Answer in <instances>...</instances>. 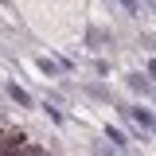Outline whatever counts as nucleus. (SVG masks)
Masks as SVG:
<instances>
[{
	"mask_svg": "<svg viewBox=\"0 0 156 156\" xmlns=\"http://www.w3.org/2000/svg\"><path fill=\"white\" fill-rule=\"evenodd\" d=\"M4 90H8V98H12V101H16L20 109H31V94H27V90H23V86H16V82H8V86H4Z\"/></svg>",
	"mask_w": 156,
	"mask_h": 156,
	"instance_id": "1",
	"label": "nucleus"
},
{
	"mask_svg": "<svg viewBox=\"0 0 156 156\" xmlns=\"http://www.w3.org/2000/svg\"><path fill=\"white\" fill-rule=\"evenodd\" d=\"M125 82H129V90H133V94H148V90H152V82H148V74H129Z\"/></svg>",
	"mask_w": 156,
	"mask_h": 156,
	"instance_id": "2",
	"label": "nucleus"
},
{
	"mask_svg": "<svg viewBox=\"0 0 156 156\" xmlns=\"http://www.w3.org/2000/svg\"><path fill=\"white\" fill-rule=\"evenodd\" d=\"M129 117H133V121H136V125H140V129H144V133L152 129V113H148L144 105H133V109H129Z\"/></svg>",
	"mask_w": 156,
	"mask_h": 156,
	"instance_id": "3",
	"label": "nucleus"
},
{
	"mask_svg": "<svg viewBox=\"0 0 156 156\" xmlns=\"http://www.w3.org/2000/svg\"><path fill=\"white\" fill-rule=\"evenodd\" d=\"M86 43H90V47H98V43H109V47H113V35L101 31V27H90V31H86Z\"/></svg>",
	"mask_w": 156,
	"mask_h": 156,
	"instance_id": "4",
	"label": "nucleus"
},
{
	"mask_svg": "<svg viewBox=\"0 0 156 156\" xmlns=\"http://www.w3.org/2000/svg\"><path fill=\"white\" fill-rule=\"evenodd\" d=\"M35 66H39V74H47V78H58V62H51L47 55H39V58H35Z\"/></svg>",
	"mask_w": 156,
	"mask_h": 156,
	"instance_id": "5",
	"label": "nucleus"
},
{
	"mask_svg": "<svg viewBox=\"0 0 156 156\" xmlns=\"http://www.w3.org/2000/svg\"><path fill=\"white\" fill-rule=\"evenodd\" d=\"M105 136H109V144H113V148H129L125 133H121V129H113V125H105Z\"/></svg>",
	"mask_w": 156,
	"mask_h": 156,
	"instance_id": "6",
	"label": "nucleus"
},
{
	"mask_svg": "<svg viewBox=\"0 0 156 156\" xmlns=\"http://www.w3.org/2000/svg\"><path fill=\"white\" fill-rule=\"evenodd\" d=\"M20 136H12V133H4V129H0V156H8L12 152V144H16Z\"/></svg>",
	"mask_w": 156,
	"mask_h": 156,
	"instance_id": "7",
	"label": "nucleus"
},
{
	"mask_svg": "<svg viewBox=\"0 0 156 156\" xmlns=\"http://www.w3.org/2000/svg\"><path fill=\"white\" fill-rule=\"evenodd\" d=\"M86 94H94V98H109V90H105V86H98V82H86Z\"/></svg>",
	"mask_w": 156,
	"mask_h": 156,
	"instance_id": "8",
	"label": "nucleus"
},
{
	"mask_svg": "<svg viewBox=\"0 0 156 156\" xmlns=\"http://www.w3.org/2000/svg\"><path fill=\"white\" fill-rule=\"evenodd\" d=\"M121 4H125V12H129V16H140V4H136V0H121Z\"/></svg>",
	"mask_w": 156,
	"mask_h": 156,
	"instance_id": "9",
	"label": "nucleus"
},
{
	"mask_svg": "<svg viewBox=\"0 0 156 156\" xmlns=\"http://www.w3.org/2000/svg\"><path fill=\"white\" fill-rule=\"evenodd\" d=\"M47 117H51V121H58V125L66 121V117H62V109H55V105H47Z\"/></svg>",
	"mask_w": 156,
	"mask_h": 156,
	"instance_id": "10",
	"label": "nucleus"
},
{
	"mask_svg": "<svg viewBox=\"0 0 156 156\" xmlns=\"http://www.w3.org/2000/svg\"><path fill=\"white\" fill-rule=\"evenodd\" d=\"M0 4H8V0H0Z\"/></svg>",
	"mask_w": 156,
	"mask_h": 156,
	"instance_id": "11",
	"label": "nucleus"
}]
</instances>
